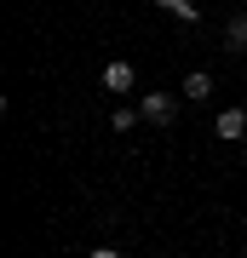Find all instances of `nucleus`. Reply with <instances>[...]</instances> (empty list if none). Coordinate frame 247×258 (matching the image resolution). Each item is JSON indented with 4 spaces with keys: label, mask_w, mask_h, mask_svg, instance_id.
<instances>
[{
    "label": "nucleus",
    "mask_w": 247,
    "mask_h": 258,
    "mask_svg": "<svg viewBox=\"0 0 247 258\" xmlns=\"http://www.w3.org/2000/svg\"><path fill=\"white\" fill-rule=\"evenodd\" d=\"M213 132H219L224 144H236V138H247V109H219V120H213Z\"/></svg>",
    "instance_id": "2"
},
{
    "label": "nucleus",
    "mask_w": 247,
    "mask_h": 258,
    "mask_svg": "<svg viewBox=\"0 0 247 258\" xmlns=\"http://www.w3.org/2000/svg\"><path fill=\"white\" fill-rule=\"evenodd\" d=\"M92 258H121V252H115V247H98V252H92Z\"/></svg>",
    "instance_id": "8"
},
{
    "label": "nucleus",
    "mask_w": 247,
    "mask_h": 258,
    "mask_svg": "<svg viewBox=\"0 0 247 258\" xmlns=\"http://www.w3.org/2000/svg\"><path fill=\"white\" fill-rule=\"evenodd\" d=\"M138 115H144V120H156V126H173V98H167V92H144Z\"/></svg>",
    "instance_id": "1"
},
{
    "label": "nucleus",
    "mask_w": 247,
    "mask_h": 258,
    "mask_svg": "<svg viewBox=\"0 0 247 258\" xmlns=\"http://www.w3.org/2000/svg\"><path fill=\"white\" fill-rule=\"evenodd\" d=\"M207 92H213V75L207 69H190V75H184V98H190V103H202Z\"/></svg>",
    "instance_id": "4"
},
{
    "label": "nucleus",
    "mask_w": 247,
    "mask_h": 258,
    "mask_svg": "<svg viewBox=\"0 0 247 258\" xmlns=\"http://www.w3.org/2000/svg\"><path fill=\"white\" fill-rule=\"evenodd\" d=\"M224 46H230V52H247V12H241V18L224 29Z\"/></svg>",
    "instance_id": "5"
},
{
    "label": "nucleus",
    "mask_w": 247,
    "mask_h": 258,
    "mask_svg": "<svg viewBox=\"0 0 247 258\" xmlns=\"http://www.w3.org/2000/svg\"><path fill=\"white\" fill-rule=\"evenodd\" d=\"M104 86H110V92H132V86H138L132 63H110V69H104Z\"/></svg>",
    "instance_id": "3"
},
{
    "label": "nucleus",
    "mask_w": 247,
    "mask_h": 258,
    "mask_svg": "<svg viewBox=\"0 0 247 258\" xmlns=\"http://www.w3.org/2000/svg\"><path fill=\"white\" fill-rule=\"evenodd\" d=\"M138 120H144V115H138V109H115V115H110V126H115V132H132Z\"/></svg>",
    "instance_id": "7"
},
{
    "label": "nucleus",
    "mask_w": 247,
    "mask_h": 258,
    "mask_svg": "<svg viewBox=\"0 0 247 258\" xmlns=\"http://www.w3.org/2000/svg\"><path fill=\"white\" fill-rule=\"evenodd\" d=\"M156 6H161V12H178L184 23H195V18H202V6H195V0H156Z\"/></svg>",
    "instance_id": "6"
}]
</instances>
